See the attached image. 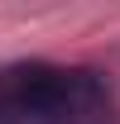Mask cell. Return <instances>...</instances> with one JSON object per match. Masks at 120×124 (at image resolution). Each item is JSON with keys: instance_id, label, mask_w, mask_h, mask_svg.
Masks as SVG:
<instances>
[{"instance_id": "obj_1", "label": "cell", "mask_w": 120, "mask_h": 124, "mask_svg": "<svg viewBox=\"0 0 120 124\" xmlns=\"http://www.w3.org/2000/svg\"><path fill=\"white\" fill-rule=\"evenodd\" d=\"M106 86L96 72L82 67H48V62H29L0 77V110L29 124H67L87 119L106 110Z\"/></svg>"}]
</instances>
